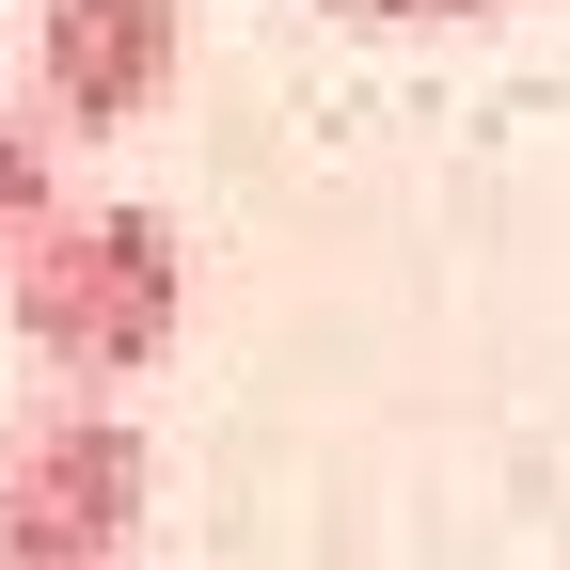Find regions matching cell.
Masks as SVG:
<instances>
[{"label": "cell", "mask_w": 570, "mask_h": 570, "mask_svg": "<svg viewBox=\"0 0 570 570\" xmlns=\"http://www.w3.org/2000/svg\"><path fill=\"white\" fill-rule=\"evenodd\" d=\"M0 302H17V348L48 365V396H127L190 333V238L142 190H63V223L0 254Z\"/></svg>", "instance_id": "6da1fadb"}, {"label": "cell", "mask_w": 570, "mask_h": 570, "mask_svg": "<svg viewBox=\"0 0 570 570\" xmlns=\"http://www.w3.org/2000/svg\"><path fill=\"white\" fill-rule=\"evenodd\" d=\"M142 428L111 396H48L0 428V570H127L142 539Z\"/></svg>", "instance_id": "7a4b0ae2"}, {"label": "cell", "mask_w": 570, "mask_h": 570, "mask_svg": "<svg viewBox=\"0 0 570 570\" xmlns=\"http://www.w3.org/2000/svg\"><path fill=\"white\" fill-rule=\"evenodd\" d=\"M190 80V0H32V127L127 142Z\"/></svg>", "instance_id": "3957f363"}, {"label": "cell", "mask_w": 570, "mask_h": 570, "mask_svg": "<svg viewBox=\"0 0 570 570\" xmlns=\"http://www.w3.org/2000/svg\"><path fill=\"white\" fill-rule=\"evenodd\" d=\"M63 127H32V111H0V254H17L32 223H63Z\"/></svg>", "instance_id": "277c9868"}, {"label": "cell", "mask_w": 570, "mask_h": 570, "mask_svg": "<svg viewBox=\"0 0 570 570\" xmlns=\"http://www.w3.org/2000/svg\"><path fill=\"white\" fill-rule=\"evenodd\" d=\"M348 32H475V17H508V0H333Z\"/></svg>", "instance_id": "5b68a950"}]
</instances>
